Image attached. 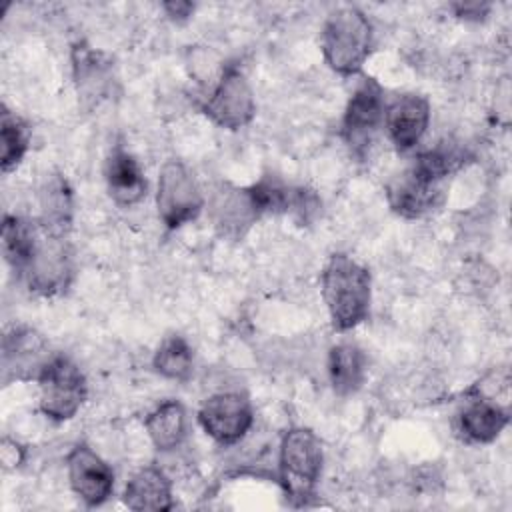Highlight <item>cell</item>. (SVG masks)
I'll return each mask as SVG.
<instances>
[{
    "label": "cell",
    "instance_id": "cell-6",
    "mask_svg": "<svg viewBox=\"0 0 512 512\" xmlns=\"http://www.w3.org/2000/svg\"><path fill=\"white\" fill-rule=\"evenodd\" d=\"M156 208L160 220L170 230L192 222L202 212V190L184 162L172 158L162 164L158 174Z\"/></svg>",
    "mask_w": 512,
    "mask_h": 512
},
{
    "label": "cell",
    "instance_id": "cell-8",
    "mask_svg": "<svg viewBox=\"0 0 512 512\" xmlns=\"http://www.w3.org/2000/svg\"><path fill=\"white\" fill-rule=\"evenodd\" d=\"M252 420V404L240 392L212 394L198 410L202 430L218 444H236L242 440L250 430Z\"/></svg>",
    "mask_w": 512,
    "mask_h": 512
},
{
    "label": "cell",
    "instance_id": "cell-20",
    "mask_svg": "<svg viewBox=\"0 0 512 512\" xmlns=\"http://www.w3.org/2000/svg\"><path fill=\"white\" fill-rule=\"evenodd\" d=\"M328 376L336 394H354L366 376L362 350L352 342H340L328 352Z\"/></svg>",
    "mask_w": 512,
    "mask_h": 512
},
{
    "label": "cell",
    "instance_id": "cell-23",
    "mask_svg": "<svg viewBox=\"0 0 512 512\" xmlns=\"http://www.w3.org/2000/svg\"><path fill=\"white\" fill-rule=\"evenodd\" d=\"M0 132H2V170L10 172L12 168H16L26 150H28V142H30V134H28V126L24 124V120L20 116H16L14 112H10L6 106H2V122H0Z\"/></svg>",
    "mask_w": 512,
    "mask_h": 512
},
{
    "label": "cell",
    "instance_id": "cell-2",
    "mask_svg": "<svg viewBox=\"0 0 512 512\" xmlns=\"http://www.w3.org/2000/svg\"><path fill=\"white\" fill-rule=\"evenodd\" d=\"M370 296V272L348 254H332L322 270V298L332 326L340 332L356 328L368 316Z\"/></svg>",
    "mask_w": 512,
    "mask_h": 512
},
{
    "label": "cell",
    "instance_id": "cell-3",
    "mask_svg": "<svg viewBox=\"0 0 512 512\" xmlns=\"http://www.w3.org/2000/svg\"><path fill=\"white\" fill-rule=\"evenodd\" d=\"M372 24L354 6L334 10L320 32V46L326 64L344 76H352L362 70L372 52Z\"/></svg>",
    "mask_w": 512,
    "mask_h": 512
},
{
    "label": "cell",
    "instance_id": "cell-13",
    "mask_svg": "<svg viewBox=\"0 0 512 512\" xmlns=\"http://www.w3.org/2000/svg\"><path fill=\"white\" fill-rule=\"evenodd\" d=\"M430 122V104L420 94L396 96L384 110V126L396 150H412Z\"/></svg>",
    "mask_w": 512,
    "mask_h": 512
},
{
    "label": "cell",
    "instance_id": "cell-24",
    "mask_svg": "<svg viewBox=\"0 0 512 512\" xmlns=\"http://www.w3.org/2000/svg\"><path fill=\"white\" fill-rule=\"evenodd\" d=\"M0 458H2V464L6 470H14L24 460V448L16 440L4 438L2 448H0Z\"/></svg>",
    "mask_w": 512,
    "mask_h": 512
},
{
    "label": "cell",
    "instance_id": "cell-9",
    "mask_svg": "<svg viewBox=\"0 0 512 512\" xmlns=\"http://www.w3.org/2000/svg\"><path fill=\"white\" fill-rule=\"evenodd\" d=\"M384 110L382 86L372 78L362 80L350 96L342 118V136L350 148L360 152L370 146L378 126L384 122Z\"/></svg>",
    "mask_w": 512,
    "mask_h": 512
},
{
    "label": "cell",
    "instance_id": "cell-22",
    "mask_svg": "<svg viewBox=\"0 0 512 512\" xmlns=\"http://www.w3.org/2000/svg\"><path fill=\"white\" fill-rule=\"evenodd\" d=\"M152 364H154V370L164 378L180 380V382L188 380L194 364L192 348L182 336L172 334L158 346V350L154 352Z\"/></svg>",
    "mask_w": 512,
    "mask_h": 512
},
{
    "label": "cell",
    "instance_id": "cell-12",
    "mask_svg": "<svg viewBox=\"0 0 512 512\" xmlns=\"http://www.w3.org/2000/svg\"><path fill=\"white\" fill-rule=\"evenodd\" d=\"M52 358L44 338L32 328H14L4 336L2 370L4 382L38 378L46 362Z\"/></svg>",
    "mask_w": 512,
    "mask_h": 512
},
{
    "label": "cell",
    "instance_id": "cell-25",
    "mask_svg": "<svg viewBox=\"0 0 512 512\" xmlns=\"http://www.w3.org/2000/svg\"><path fill=\"white\" fill-rule=\"evenodd\" d=\"M456 16L466 18V20H478L488 12V4H480V2H466V4H454L452 6Z\"/></svg>",
    "mask_w": 512,
    "mask_h": 512
},
{
    "label": "cell",
    "instance_id": "cell-16",
    "mask_svg": "<svg viewBox=\"0 0 512 512\" xmlns=\"http://www.w3.org/2000/svg\"><path fill=\"white\" fill-rule=\"evenodd\" d=\"M122 500L130 510L136 512H166L174 508L172 484L168 476L156 466L138 470L128 480Z\"/></svg>",
    "mask_w": 512,
    "mask_h": 512
},
{
    "label": "cell",
    "instance_id": "cell-1",
    "mask_svg": "<svg viewBox=\"0 0 512 512\" xmlns=\"http://www.w3.org/2000/svg\"><path fill=\"white\" fill-rule=\"evenodd\" d=\"M6 262L30 290L52 296L64 292L72 280V256L66 236L54 234L38 220L6 216L2 224Z\"/></svg>",
    "mask_w": 512,
    "mask_h": 512
},
{
    "label": "cell",
    "instance_id": "cell-11",
    "mask_svg": "<svg viewBox=\"0 0 512 512\" xmlns=\"http://www.w3.org/2000/svg\"><path fill=\"white\" fill-rule=\"evenodd\" d=\"M386 198L396 214L404 218H420L440 204L442 182L410 166L388 184Z\"/></svg>",
    "mask_w": 512,
    "mask_h": 512
},
{
    "label": "cell",
    "instance_id": "cell-26",
    "mask_svg": "<svg viewBox=\"0 0 512 512\" xmlns=\"http://www.w3.org/2000/svg\"><path fill=\"white\" fill-rule=\"evenodd\" d=\"M164 10L174 20H186L194 12V4L192 2H180V0L178 2H166Z\"/></svg>",
    "mask_w": 512,
    "mask_h": 512
},
{
    "label": "cell",
    "instance_id": "cell-5",
    "mask_svg": "<svg viewBox=\"0 0 512 512\" xmlns=\"http://www.w3.org/2000/svg\"><path fill=\"white\" fill-rule=\"evenodd\" d=\"M36 380L40 388V410L50 420L64 422L74 418L86 400L84 374L62 354H52Z\"/></svg>",
    "mask_w": 512,
    "mask_h": 512
},
{
    "label": "cell",
    "instance_id": "cell-18",
    "mask_svg": "<svg viewBox=\"0 0 512 512\" xmlns=\"http://www.w3.org/2000/svg\"><path fill=\"white\" fill-rule=\"evenodd\" d=\"M38 222L54 234L66 236L72 224V190L62 174H50L40 186Z\"/></svg>",
    "mask_w": 512,
    "mask_h": 512
},
{
    "label": "cell",
    "instance_id": "cell-14",
    "mask_svg": "<svg viewBox=\"0 0 512 512\" xmlns=\"http://www.w3.org/2000/svg\"><path fill=\"white\" fill-rule=\"evenodd\" d=\"M210 208H212V220L220 230V234L234 240L242 238L246 230L260 218L248 188H234V186L222 184L212 194Z\"/></svg>",
    "mask_w": 512,
    "mask_h": 512
},
{
    "label": "cell",
    "instance_id": "cell-19",
    "mask_svg": "<svg viewBox=\"0 0 512 512\" xmlns=\"http://www.w3.org/2000/svg\"><path fill=\"white\" fill-rule=\"evenodd\" d=\"M144 426L156 450H162V452L174 450L186 438V430H188L186 410L178 400H166L146 416Z\"/></svg>",
    "mask_w": 512,
    "mask_h": 512
},
{
    "label": "cell",
    "instance_id": "cell-7",
    "mask_svg": "<svg viewBox=\"0 0 512 512\" xmlns=\"http://www.w3.org/2000/svg\"><path fill=\"white\" fill-rule=\"evenodd\" d=\"M204 114L214 124L228 130H238L252 122L256 114L254 92L238 68L228 66L222 70L216 86L204 102Z\"/></svg>",
    "mask_w": 512,
    "mask_h": 512
},
{
    "label": "cell",
    "instance_id": "cell-15",
    "mask_svg": "<svg viewBox=\"0 0 512 512\" xmlns=\"http://www.w3.org/2000/svg\"><path fill=\"white\" fill-rule=\"evenodd\" d=\"M110 198L120 206H132L146 196V178L140 164L122 146H114L104 166Z\"/></svg>",
    "mask_w": 512,
    "mask_h": 512
},
{
    "label": "cell",
    "instance_id": "cell-21",
    "mask_svg": "<svg viewBox=\"0 0 512 512\" xmlns=\"http://www.w3.org/2000/svg\"><path fill=\"white\" fill-rule=\"evenodd\" d=\"M74 80L82 98H98L110 80V62L102 52L92 50L84 42H78L72 50Z\"/></svg>",
    "mask_w": 512,
    "mask_h": 512
},
{
    "label": "cell",
    "instance_id": "cell-4",
    "mask_svg": "<svg viewBox=\"0 0 512 512\" xmlns=\"http://www.w3.org/2000/svg\"><path fill=\"white\" fill-rule=\"evenodd\" d=\"M322 444L308 428H290L280 442V486L294 506H304L316 490L322 472Z\"/></svg>",
    "mask_w": 512,
    "mask_h": 512
},
{
    "label": "cell",
    "instance_id": "cell-17",
    "mask_svg": "<svg viewBox=\"0 0 512 512\" xmlns=\"http://www.w3.org/2000/svg\"><path fill=\"white\" fill-rule=\"evenodd\" d=\"M510 414L506 408L492 400L474 398L458 414V432L468 442L488 444L500 436L508 426Z\"/></svg>",
    "mask_w": 512,
    "mask_h": 512
},
{
    "label": "cell",
    "instance_id": "cell-10",
    "mask_svg": "<svg viewBox=\"0 0 512 512\" xmlns=\"http://www.w3.org/2000/svg\"><path fill=\"white\" fill-rule=\"evenodd\" d=\"M66 468L72 492L86 506H100L110 498L114 474L90 446L76 444L66 456Z\"/></svg>",
    "mask_w": 512,
    "mask_h": 512
}]
</instances>
